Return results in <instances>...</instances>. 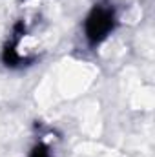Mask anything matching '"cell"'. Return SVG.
<instances>
[{
  "label": "cell",
  "instance_id": "cell-1",
  "mask_svg": "<svg viewBox=\"0 0 155 157\" xmlns=\"http://www.w3.org/2000/svg\"><path fill=\"white\" fill-rule=\"evenodd\" d=\"M117 17L115 9L110 4H97L88 13L84 22V35L91 46H99L108 39V35L115 29Z\"/></svg>",
  "mask_w": 155,
  "mask_h": 157
},
{
  "label": "cell",
  "instance_id": "cell-2",
  "mask_svg": "<svg viewBox=\"0 0 155 157\" xmlns=\"http://www.w3.org/2000/svg\"><path fill=\"white\" fill-rule=\"evenodd\" d=\"M29 157H51V154H49V148H47L46 144L39 143V144H37V146L31 150Z\"/></svg>",
  "mask_w": 155,
  "mask_h": 157
}]
</instances>
